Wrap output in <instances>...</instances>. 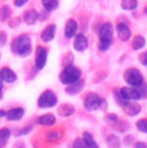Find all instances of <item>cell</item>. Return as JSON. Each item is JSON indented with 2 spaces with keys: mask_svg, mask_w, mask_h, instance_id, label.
<instances>
[{
  "mask_svg": "<svg viewBox=\"0 0 147 148\" xmlns=\"http://www.w3.org/2000/svg\"><path fill=\"white\" fill-rule=\"evenodd\" d=\"M112 34H114V27L111 23L106 22L100 27L98 35H100V50L101 52H106L110 48L112 42Z\"/></svg>",
  "mask_w": 147,
  "mask_h": 148,
  "instance_id": "1",
  "label": "cell"
},
{
  "mask_svg": "<svg viewBox=\"0 0 147 148\" xmlns=\"http://www.w3.org/2000/svg\"><path fill=\"white\" fill-rule=\"evenodd\" d=\"M12 50L19 56H29L31 53V40L29 36L21 35L18 38L14 39V41L12 42Z\"/></svg>",
  "mask_w": 147,
  "mask_h": 148,
  "instance_id": "2",
  "label": "cell"
},
{
  "mask_svg": "<svg viewBox=\"0 0 147 148\" xmlns=\"http://www.w3.org/2000/svg\"><path fill=\"white\" fill-rule=\"evenodd\" d=\"M80 76H81V71L79 70V68H76L74 66H67L61 72L59 79H61V81L63 82V84L70 85V84H72V82L78 81L79 79H80Z\"/></svg>",
  "mask_w": 147,
  "mask_h": 148,
  "instance_id": "3",
  "label": "cell"
},
{
  "mask_svg": "<svg viewBox=\"0 0 147 148\" xmlns=\"http://www.w3.org/2000/svg\"><path fill=\"white\" fill-rule=\"evenodd\" d=\"M124 79H125V81L128 82L129 85H132V86H139L143 82L142 73L138 70H135V68H131V70L126 71V72L124 73Z\"/></svg>",
  "mask_w": 147,
  "mask_h": 148,
  "instance_id": "4",
  "label": "cell"
},
{
  "mask_svg": "<svg viewBox=\"0 0 147 148\" xmlns=\"http://www.w3.org/2000/svg\"><path fill=\"white\" fill-rule=\"evenodd\" d=\"M56 103H57V97H56V94L53 92H50V90L44 92L43 94L39 97V101H38L39 107H41V108L53 107Z\"/></svg>",
  "mask_w": 147,
  "mask_h": 148,
  "instance_id": "5",
  "label": "cell"
},
{
  "mask_svg": "<svg viewBox=\"0 0 147 148\" xmlns=\"http://www.w3.org/2000/svg\"><path fill=\"white\" fill-rule=\"evenodd\" d=\"M101 104H102V99H101L97 94H93V93H90V94L87 95L85 101H84V106H85V108L88 111L98 110V108L101 107Z\"/></svg>",
  "mask_w": 147,
  "mask_h": 148,
  "instance_id": "6",
  "label": "cell"
},
{
  "mask_svg": "<svg viewBox=\"0 0 147 148\" xmlns=\"http://www.w3.org/2000/svg\"><path fill=\"white\" fill-rule=\"evenodd\" d=\"M120 94L125 101H138V99L142 98L138 88H124L120 90Z\"/></svg>",
  "mask_w": 147,
  "mask_h": 148,
  "instance_id": "7",
  "label": "cell"
},
{
  "mask_svg": "<svg viewBox=\"0 0 147 148\" xmlns=\"http://www.w3.org/2000/svg\"><path fill=\"white\" fill-rule=\"evenodd\" d=\"M123 110L126 115L129 116H135L139 113L141 106L138 103H135V101H125V103L123 104Z\"/></svg>",
  "mask_w": 147,
  "mask_h": 148,
  "instance_id": "8",
  "label": "cell"
},
{
  "mask_svg": "<svg viewBox=\"0 0 147 148\" xmlns=\"http://www.w3.org/2000/svg\"><path fill=\"white\" fill-rule=\"evenodd\" d=\"M47 62V50L43 47H38L36 49V58H35V66L38 70H41L45 66Z\"/></svg>",
  "mask_w": 147,
  "mask_h": 148,
  "instance_id": "9",
  "label": "cell"
},
{
  "mask_svg": "<svg viewBox=\"0 0 147 148\" xmlns=\"http://www.w3.org/2000/svg\"><path fill=\"white\" fill-rule=\"evenodd\" d=\"M88 47V40L87 38L83 35V34H78L75 35V41H74V48H75L78 52H83V50L87 49Z\"/></svg>",
  "mask_w": 147,
  "mask_h": 148,
  "instance_id": "10",
  "label": "cell"
},
{
  "mask_svg": "<svg viewBox=\"0 0 147 148\" xmlns=\"http://www.w3.org/2000/svg\"><path fill=\"white\" fill-rule=\"evenodd\" d=\"M116 31H117V36L120 40L123 41H126L129 38H131V30H129V27L126 26V25L124 23H119L116 26Z\"/></svg>",
  "mask_w": 147,
  "mask_h": 148,
  "instance_id": "11",
  "label": "cell"
},
{
  "mask_svg": "<svg viewBox=\"0 0 147 148\" xmlns=\"http://www.w3.org/2000/svg\"><path fill=\"white\" fill-rule=\"evenodd\" d=\"M76 31H78V23H76L75 19H69L65 27V35L66 38H74L76 35Z\"/></svg>",
  "mask_w": 147,
  "mask_h": 148,
  "instance_id": "12",
  "label": "cell"
},
{
  "mask_svg": "<svg viewBox=\"0 0 147 148\" xmlns=\"http://www.w3.org/2000/svg\"><path fill=\"white\" fill-rule=\"evenodd\" d=\"M0 76H1L3 81H7V82H13V81H16V79H17L16 73L13 72L10 68H7V67L0 70Z\"/></svg>",
  "mask_w": 147,
  "mask_h": 148,
  "instance_id": "13",
  "label": "cell"
},
{
  "mask_svg": "<svg viewBox=\"0 0 147 148\" xmlns=\"http://www.w3.org/2000/svg\"><path fill=\"white\" fill-rule=\"evenodd\" d=\"M54 32H56V26L54 25H49L44 28V31L41 32V40L43 41H50L54 38Z\"/></svg>",
  "mask_w": 147,
  "mask_h": 148,
  "instance_id": "14",
  "label": "cell"
},
{
  "mask_svg": "<svg viewBox=\"0 0 147 148\" xmlns=\"http://www.w3.org/2000/svg\"><path fill=\"white\" fill-rule=\"evenodd\" d=\"M25 111L22 110V108H13V110L8 111L7 113H5V116H7L8 120H12V121H17L19 120V119L23 116Z\"/></svg>",
  "mask_w": 147,
  "mask_h": 148,
  "instance_id": "15",
  "label": "cell"
},
{
  "mask_svg": "<svg viewBox=\"0 0 147 148\" xmlns=\"http://www.w3.org/2000/svg\"><path fill=\"white\" fill-rule=\"evenodd\" d=\"M38 18H39V14H38L36 10H34V9L27 10L23 16V21L26 22L27 25H34L36 21H38Z\"/></svg>",
  "mask_w": 147,
  "mask_h": 148,
  "instance_id": "16",
  "label": "cell"
},
{
  "mask_svg": "<svg viewBox=\"0 0 147 148\" xmlns=\"http://www.w3.org/2000/svg\"><path fill=\"white\" fill-rule=\"evenodd\" d=\"M83 85H84V82L79 79L78 81L72 82V84H70V86H67L66 92L69 93V94H76V93H79L81 89H83Z\"/></svg>",
  "mask_w": 147,
  "mask_h": 148,
  "instance_id": "17",
  "label": "cell"
},
{
  "mask_svg": "<svg viewBox=\"0 0 147 148\" xmlns=\"http://www.w3.org/2000/svg\"><path fill=\"white\" fill-rule=\"evenodd\" d=\"M38 122L40 125H45V126H50V125H53L56 122V117L53 115H50V113H47V115H43L40 116V117L38 119Z\"/></svg>",
  "mask_w": 147,
  "mask_h": 148,
  "instance_id": "18",
  "label": "cell"
},
{
  "mask_svg": "<svg viewBox=\"0 0 147 148\" xmlns=\"http://www.w3.org/2000/svg\"><path fill=\"white\" fill-rule=\"evenodd\" d=\"M74 112H75V108H74L71 104H62V106L58 108V113L61 116H71Z\"/></svg>",
  "mask_w": 147,
  "mask_h": 148,
  "instance_id": "19",
  "label": "cell"
},
{
  "mask_svg": "<svg viewBox=\"0 0 147 148\" xmlns=\"http://www.w3.org/2000/svg\"><path fill=\"white\" fill-rule=\"evenodd\" d=\"M83 142H84V146H87V147H89V148H95V147H97V143L94 142L93 136L90 135L89 133H84Z\"/></svg>",
  "mask_w": 147,
  "mask_h": 148,
  "instance_id": "20",
  "label": "cell"
},
{
  "mask_svg": "<svg viewBox=\"0 0 147 148\" xmlns=\"http://www.w3.org/2000/svg\"><path fill=\"white\" fill-rule=\"evenodd\" d=\"M121 7L125 10H133L137 7V0H123L121 1Z\"/></svg>",
  "mask_w": 147,
  "mask_h": 148,
  "instance_id": "21",
  "label": "cell"
},
{
  "mask_svg": "<svg viewBox=\"0 0 147 148\" xmlns=\"http://www.w3.org/2000/svg\"><path fill=\"white\" fill-rule=\"evenodd\" d=\"M41 3H43L44 8L48 10V12H50V10L56 9V8L58 7V1H57V0H41Z\"/></svg>",
  "mask_w": 147,
  "mask_h": 148,
  "instance_id": "22",
  "label": "cell"
},
{
  "mask_svg": "<svg viewBox=\"0 0 147 148\" xmlns=\"http://www.w3.org/2000/svg\"><path fill=\"white\" fill-rule=\"evenodd\" d=\"M9 136H10V132L8 129H1L0 130V147L4 146L5 142L9 139Z\"/></svg>",
  "mask_w": 147,
  "mask_h": 148,
  "instance_id": "23",
  "label": "cell"
},
{
  "mask_svg": "<svg viewBox=\"0 0 147 148\" xmlns=\"http://www.w3.org/2000/svg\"><path fill=\"white\" fill-rule=\"evenodd\" d=\"M145 39L142 38V36H135L134 40H133V49H141V48H143V45H145Z\"/></svg>",
  "mask_w": 147,
  "mask_h": 148,
  "instance_id": "24",
  "label": "cell"
},
{
  "mask_svg": "<svg viewBox=\"0 0 147 148\" xmlns=\"http://www.w3.org/2000/svg\"><path fill=\"white\" fill-rule=\"evenodd\" d=\"M9 14H10V10L8 7L0 8V21H5V19L9 17Z\"/></svg>",
  "mask_w": 147,
  "mask_h": 148,
  "instance_id": "25",
  "label": "cell"
},
{
  "mask_svg": "<svg viewBox=\"0 0 147 148\" xmlns=\"http://www.w3.org/2000/svg\"><path fill=\"white\" fill-rule=\"evenodd\" d=\"M107 143H109V146H111V147H119V146H120V142H119L117 136H115V135L109 136Z\"/></svg>",
  "mask_w": 147,
  "mask_h": 148,
  "instance_id": "26",
  "label": "cell"
},
{
  "mask_svg": "<svg viewBox=\"0 0 147 148\" xmlns=\"http://www.w3.org/2000/svg\"><path fill=\"white\" fill-rule=\"evenodd\" d=\"M137 127L139 132L147 133V120H139L137 122Z\"/></svg>",
  "mask_w": 147,
  "mask_h": 148,
  "instance_id": "27",
  "label": "cell"
},
{
  "mask_svg": "<svg viewBox=\"0 0 147 148\" xmlns=\"http://www.w3.org/2000/svg\"><path fill=\"white\" fill-rule=\"evenodd\" d=\"M57 136H61L59 133H49L48 134V140H54V139H57Z\"/></svg>",
  "mask_w": 147,
  "mask_h": 148,
  "instance_id": "28",
  "label": "cell"
},
{
  "mask_svg": "<svg viewBox=\"0 0 147 148\" xmlns=\"http://www.w3.org/2000/svg\"><path fill=\"white\" fill-rule=\"evenodd\" d=\"M139 59H141V62H142L143 64H146V66H147V52L143 53V54H141Z\"/></svg>",
  "mask_w": 147,
  "mask_h": 148,
  "instance_id": "29",
  "label": "cell"
},
{
  "mask_svg": "<svg viewBox=\"0 0 147 148\" xmlns=\"http://www.w3.org/2000/svg\"><path fill=\"white\" fill-rule=\"evenodd\" d=\"M107 121H110V122H116V121H117V116H116V115H109V116H107Z\"/></svg>",
  "mask_w": 147,
  "mask_h": 148,
  "instance_id": "30",
  "label": "cell"
},
{
  "mask_svg": "<svg viewBox=\"0 0 147 148\" xmlns=\"http://www.w3.org/2000/svg\"><path fill=\"white\" fill-rule=\"evenodd\" d=\"M26 1L27 0H14V4L16 7H22L23 4H26Z\"/></svg>",
  "mask_w": 147,
  "mask_h": 148,
  "instance_id": "31",
  "label": "cell"
},
{
  "mask_svg": "<svg viewBox=\"0 0 147 148\" xmlns=\"http://www.w3.org/2000/svg\"><path fill=\"white\" fill-rule=\"evenodd\" d=\"M5 40H7V35H5V32H1L0 34V44H4Z\"/></svg>",
  "mask_w": 147,
  "mask_h": 148,
  "instance_id": "32",
  "label": "cell"
},
{
  "mask_svg": "<svg viewBox=\"0 0 147 148\" xmlns=\"http://www.w3.org/2000/svg\"><path fill=\"white\" fill-rule=\"evenodd\" d=\"M135 147H146L147 148V144H145V143H137V144H135Z\"/></svg>",
  "mask_w": 147,
  "mask_h": 148,
  "instance_id": "33",
  "label": "cell"
},
{
  "mask_svg": "<svg viewBox=\"0 0 147 148\" xmlns=\"http://www.w3.org/2000/svg\"><path fill=\"white\" fill-rule=\"evenodd\" d=\"M1 90H3V79L0 76V93H1Z\"/></svg>",
  "mask_w": 147,
  "mask_h": 148,
  "instance_id": "34",
  "label": "cell"
},
{
  "mask_svg": "<svg viewBox=\"0 0 147 148\" xmlns=\"http://www.w3.org/2000/svg\"><path fill=\"white\" fill-rule=\"evenodd\" d=\"M5 113H7V112H4V111H0V116H5Z\"/></svg>",
  "mask_w": 147,
  "mask_h": 148,
  "instance_id": "35",
  "label": "cell"
},
{
  "mask_svg": "<svg viewBox=\"0 0 147 148\" xmlns=\"http://www.w3.org/2000/svg\"><path fill=\"white\" fill-rule=\"evenodd\" d=\"M146 13H147V8H146Z\"/></svg>",
  "mask_w": 147,
  "mask_h": 148,
  "instance_id": "36",
  "label": "cell"
}]
</instances>
